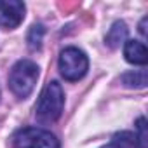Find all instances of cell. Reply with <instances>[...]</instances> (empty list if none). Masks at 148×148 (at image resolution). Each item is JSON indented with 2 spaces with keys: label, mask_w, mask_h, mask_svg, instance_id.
<instances>
[{
  "label": "cell",
  "mask_w": 148,
  "mask_h": 148,
  "mask_svg": "<svg viewBox=\"0 0 148 148\" xmlns=\"http://www.w3.org/2000/svg\"><path fill=\"white\" fill-rule=\"evenodd\" d=\"M63 106H64L63 87L59 82L52 80L42 89L40 98L35 106V115L40 122H54L61 117Z\"/></svg>",
  "instance_id": "obj_1"
},
{
  "label": "cell",
  "mask_w": 148,
  "mask_h": 148,
  "mask_svg": "<svg viewBox=\"0 0 148 148\" xmlns=\"http://www.w3.org/2000/svg\"><path fill=\"white\" fill-rule=\"evenodd\" d=\"M37 80H38V66L30 59L18 61L9 73V87L21 99L32 94Z\"/></svg>",
  "instance_id": "obj_2"
},
{
  "label": "cell",
  "mask_w": 148,
  "mask_h": 148,
  "mask_svg": "<svg viewBox=\"0 0 148 148\" xmlns=\"http://www.w3.org/2000/svg\"><path fill=\"white\" fill-rule=\"evenodd\" d=\"M59 73L70 82H77L86 77L89 70V59L79 47H66L59 54Z\"/></svg>",
  "instance_id": "obj_3"
},
{
  "label": "cell",
  "mask_w": 148,
  "mask_h": 148,
  "mask_svg": "<svg viewBox=\"0 0 148 148\" xmlns=\"http://www.w3.org/2000/svg\"><path fill=\"white\" fill-rule=\"evenodd\" d=\"M12 143L16 148H61L59 139L45 129L40 127H23L19 129Z\"/></svg>",
  "instance_id": "obj_4"
},
{
  "label": "cell",
  "mask_w": 148,
  "mask_h": 148,
  "mask_svg": "<svg viewBox=\"0 0 148 148\" xmlns=\"http://www.w3.org/2000/svg\"><path fill=\"white\" fill-rule=\"evenodd\" d=\"M25 18V4L19 0H0V26L12 30Z\"/></svg>",
  "instance_id": "obj_5"
},
{
  "label": "cell",
  "mask_w": 148,
  "mask_h": 148,
  "mask_svg": "<svg viewBox=\"0 0 148 148\" xmlns=\"http://www.w3.org/2000/svg\"><path fill=\"white\" fill-rule=\"evenodd\" d=\"M124 56L127 63L131 64H141L145 66L148 61V52L143 42L139 40H125L124 42Z\"/></svg>",
  "instance_id": "obj_6"
},
{
  "label": "cell",
  "mask_w": 148,
  "mask_h": 148,
  "mask_svg": "<svg viewBox=\"0 0 148 148\" xmlns=\"http://www.w3.org/2000/svg\"><path fill=\"white\" fill-rule=\"evenodd\" d=\"M125 38H127V26H125V23H122V21L113 23V26L110 28V32L106 35V44L112 49H117L120 44L125 42Z\"/></svg>",
  "instance_id": "obj_7"
},
{
  "label": "cell",
  "mask_w": 148,
  "mask_h": 148,
  "mask_svg": "<svg viewBox=\"0 0 148 148\" xmlns=\"http://www.w3.org/2000/svg\"><path fill=\"white\" fill-rule=\"evenodd\" d=\"M122 82L127 87H138L143 89L146 86V71L145 70H138V71H129L122 77Z\"/></svg>",
  "instance_id": "obj_8"
},
{
  "label": "cell",
  "mask_w": 148,
  "mask_h": 148,
  "mask_svg": "<svg viewBox=\"0 0 148 148\" xmlns=\"http://www.w3.org/2000/svg\"><path fill=\"white\" fill-rule=\"evenodd\" d=\"M44 33H45V28L44 25H33L28 32V45L30 49L37 51L42 47V40H44Z\"/></svg>",
  "instance_id": "obj_9"
},
{
  "label": "cell",
  "mask_w": 148,
  "mask_h": 148,
  "mask_svg": "<svg viewBox=\"0 0 148 148\" xmlns=\"http://www.w3.org/2000/svg\"><path fill=\"white\" fill-rule=\"evenodd\" d=\"M136 129H138V136H136V141L139 145V148H146V120L145 117H139L138 122H136Z\"/></svg>",
  "instance_id": "obj_10"
},
{
  "label": "cell",
  "mask_w": 148,
  "mask_h": 148,
  "mask_svg": "<svg viewBox=\"0 0 148 148\" xmlns=\"http://www.w3.org/2000/svg\"><path fill=\"white\" fill-rule=\"evenodd\" d=\"M145 23H146V18H143V21H141V25H139V32H141L143 38H146V33H145Z\"/></svg>",
  "instance_id": "obj_11"
},
{
  "label": "cell",
  "mask_w": 148,
  "mask_h": 148,
  "mask_svg": "<svg viewBox=\"0 0 148 148\" xmlns=\"http://www.w3.org/2000/svg\"><path fill=\"white\" fill-rule=\"evenodd\" d=\"M103 148H119L117 145H106V146H103Z\"/></svg>",
  "instance_id": "obj_12"
}]
</instances>
